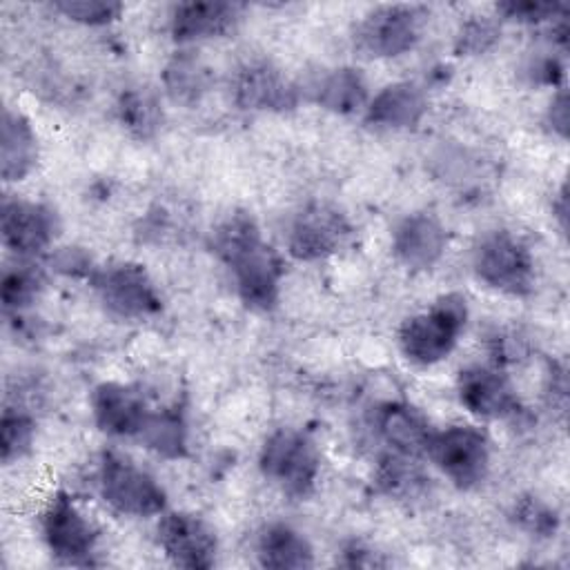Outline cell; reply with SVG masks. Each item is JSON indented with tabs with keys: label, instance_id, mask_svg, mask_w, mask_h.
I'll use <instances>...</instances> for the list:
<instances>
[{
	"label": "cell",
	"instance_id": "6da1fadb",
	"mask_svg": "<svg viewBox=\"0 0 570 570\" xmlns=\"http://www.w3.org/2000/svg\"><path fill=\"white\" fill-rule=\"evenodd\" d=\"M212 252L232 269L245 307L269 312L278 303L283 263L263 240L252 214L240 209L227 214L212 232Z\"/></svg>",
	"mask_w": 570,
	"mask_h": 570
},
{
	"label": "cell",
	"instance_id": "7a4b0ae2",
	"mask_svg": "<svg viewBox=\"0 0 570 570\" xmlns=\"http://www.w3.org/2000/svg\"><path fill=\"white\" fill-rule=\"evenodd\" d=\"M465 321V298L456 292L443 294L428 312L403 321L399 327V347L407 361L416 365H434L452 352Z\"/></svg>",
	"mask_w": 570,
	"mask_h": 570
},
{
	"label": "cell",
	"instance_id": "3957f363",
	"mask_svg": "<svg viewBox=\"0 0 570 570\" xmlns=\"http://www.w3.org/2000/svg\"><path fill=\"white\" fill-rule=\"evenodd\" d=\"M258 465L261 472L285 494L305 499L316 485L321 456L307 434L292 428H281L267 436L258 456Z\"/></svg>",
	"mask_w": 570,
	"mask_h": 570
},
{
	"label": "cell",
	"instance_id": "277c9868",
	"mask_svg": "<svg viewBox=\"0 0 570 570\" xmlns=\"http://www.w3.org/2000/svg\"><path fill=\"white\" fill-rule=\"evenodd\" d=\"M474 272L492 289L525 296L534 285V261L523 240L505 229L485 234L474 247Z\"/></svg>",
	"mask_w": 570,
	"mask_h": 570
},
{
	"label": "cell",
	"instance_id": "5b68a950",
	"mask_svg": "<svg viewBox=\"0 0 570 570\" xmlns=\"http://www.w3.org/2000/svg\"><path fill=\"white\" fill-rule=\"evenodd\" d=\"M98 485L102 499L120 514L154 517L165 510L167 494L142 468L116 452H102Z\"/></svg>",
	"mask_w": 570,
	"mask_h": 570
},
{
	"label": "cell",
	"instance_id": "8992f818",
	"mask_svg": "<svg viewBox=\"0 0 570 570\" xmlns=\"http://www.w3.org/2000/svg\"><path fill=\"white\" fill-rule=\"evenodd\" d=\"M423 18L416 4H381L356 24L354 49L365 58H396L419 42Z\"/></svg>",
	"mask_w": 570,
	"mask_h": 570
},
{
	"label": "cell",
	"instance_id": "52a82bcc",
	"mask_svg": "<svg viewBox=\"0 0 570 570\" xmlns=\"http://www.w3.org/2000/svg\"><path fill=\"white\" fill-rule=\"evenodd\" d=\"M425 454L461 490L481 483L490 465L488 436L474 425H450L432 432Z\"/></svg>",
	"mask_w": 570,
	"mask_h": 570
},
{
	"label": "cell",
	"instance_id": "ba28073f",
	"mask_svg": "<svg viewBox=\"0 0 570 570\" xmlns=\"http://www.w3.org/2000/svg\"><path fill=\"white\" fill-rule=\"evenodd\" d=\"M91 283L100 303L118 318H147L163 307L154 281L138 263L105 265L94 272Z\"/></svg>",
	"mask_w": 570,
	"mask_h": 570
},
{
	"label": "cell",
	"instance_id": "9c48e42d",
	"mask_svg": "<svg viewBox=\"0 0 570 570\" xmlns=\"http://www.w3.org/2000/svg\"><path fill=\"white\" fill-rule=\"evenodd\" d=\"M352 225L347 216L330 203H309L292 220L287 249L298 261H321L345 247Z\"/></svg>",
	"mask_w": 570,
	"mask_h": 570
},
{
	"label": "cell",
	"instance_id": "30bf717a",
	"mask_svg": "<svg viewBox=\"0 0 570 570\" xmlns=\"http://www.w3.org/2000/svg\"><path fill=\"white\" fill-rule=\"evenodd\" d=\"M42 537L56 559L69 566H87L96 548V530L76 508L69 494L51 497L42 512Z\"/></svg>",
	"mask_w": 570,
	"mask_h": 570
},
{
	"label": "cell",
	"instance_id": "8fae6325",
	"mask_svg": "<svg viewBox=\"0 0 570 570\" xmlns=\"http://www.w3.org/2000/svg\"><path fill=\"white\" fill-rule=\"evenodd\" d=\"M158 543L178 568L207 570L216 563L218 541L214 530L196 514L169 512L158 523Z\"/></svg>",
	"mask_w": 570,
	"mask_h": 570
},
{
	"label": "cell",
	"instance_id": "7c38bea8",
	"mask_svg": "<svg viewBox=\"0 0 570 570\" xmlns=\"http://www.w3.org/2000/svg\"><path fill=\"white\" fill-rule=\"evenodd\" d=\"M0 232L2 243L11 252L33 256L53 243L58 234V218L53 209L42 203L4 198L0 209Z\"/></svg>",
	"mask_w": 570,
	"mask_h": 570
},
{
	"label": "cell",
	"instance_id": "4fadbf2b",
	"mask_svg": "<svg viewBox=\"0 0 570 570\" xmlns=\"http://www.w3.org/2000/svg\"><path fill=\"white\" fill-rule=\"evenodd\" d=\"M234 102L247 111H289L298 105V91L287 76L267 60L243 65L232 80Z\"/></svg>",
	"mask_w": 570,
	"mask_h": 570
},
{
	"label": "cell",
	"instance_id": "5bb4252c",
	"mask_svg": "<svg viewBox=\"0 0 570 570\" xmlns=\"http://www.w3.org/2000/svg\"><path fill=\"white\" fill-rule=\"evenodd\" d=\"M456 390L463 407L476 416L505 419L519 412V399L510 381L494 367L470 365L461 370Z\"/></svg>",
	"mask_w": 570,
	"mask_h": 570
},
{
	"label": "cell",
	"instance_id": "9a60e30c",
	"mask_svg": "<svg viewBox=\"0 0 570 570\" xmlns=\"http://www.w3.org/2000/svg\"><path fill=\"white\" fill-rule=\"evenodd\" d=\"M448 245V234L441 220L428 212H416L405 216L392 238V252L410 269H430L434 267Z\"/></svg>",
	"mask_w": 570,
	"mask_h": 570
},
{
	"label": "cell",
	"instance_id": "2e32d148",
	"mask_svg": "<svg viewBox=\"0 0 570 570\" xmlns=\"http://www.w3.org/2000/svg\"><path fill=\"white\" fill-rule=\"evenodd\" d=\"M96 425L111 436H138L149 414L140 392L122 383H100L91 392Z\"/></svg>",
	"mask_w": 570,
	"mask_h": 570
},
{
	"label": "cell",
	"instance_id": "e0dca14e",
	"mask_svg": "<svg viewBox=\"0 0 570 570\" xmlns=\"http://www.w3.org/2000/svg\"><path fill=\"white\" fill-rule=\"evenodd\" d=\"M240 9L243 7L234 2H180L171 11V38L176 42L220 38L234 29Z\"/></svg>",
	"mask_w": 570,
	"mask_h": 570
},
{
	"label": "cell",
	"instance_id": "ac0fdd59",
	"mask_svg": "<svg viewBox=\"0 0 570 570\" xmlns=\"http://www.w3.org/2000/svg\"><path fill=\"white\" fill-rule=\"evenodd\" d=\"M428 111V98L414 82H392L383 87L367 105L365 120L385 129H410Z\"/></svg>",
	"mask_w": 570,
	"mask_h": 570
},
{
	"label": "cell",
	"instance_id": "d6986e66",
	"mask_svg": "<svg viewBox=\"0 0 570 570\" xmlns=\"http://www.w3.org/2000/svg\"><path fill=\"white\" fill-rule=\"evenodd\" d=\"M376 425L385 443L405 456H421L432 436L428 419L407 403H385L376 414Z\"/></svg>",
	"mask_w": 570,
	"mask_h": 570
},
{
	"label": "cell",
	"instance_id": "ffe728a7",
	"mask_svg": "<svg viewBox=\"0 0 570 570\" xmlns=\"http://www.w3.org/2000/svg\"><path fill=\"white\" fill-rule=\"evenodd\" d=\"M38 160V138L31 122L13 109L2 111L0 174L7 183L22 180Z\"/></svg>",
	"mask_w": 570,
	"mask_h": 570
},
{
	"label": "cell",
	"instance_id": "44dd1931",
	"mask_svg": "<svg viewBox=\"0 0 570 570\" xmlns=\"http://www.w3.org/2000/svg\"><path fill=\"white\" fill-rule=\"evenodd\" d=\"M258 563L274 570H303L314 566V550L309 541L287 523L267 525L256 546Z\"/></svg>",
	"mask_w": 570,
	"mask_h": 570
},
{
	"label": "cell",
	"instance_id": "7402d4cb",
	"mask_svg": "<svg viewBox=\"0 0 570 570\" xmlns=\"http://www.w3.org/2000/svg\"><path fill=\"white\" fill-rule=\"evenodd\" d=\"M312 91L314 100L334 114H354L365 107L367 100V85L354 67H338L323 73L314 82Z\"/></svg>",
	"mask_w": 570,
	"mask_h": 570
},
{
	"label": "cell",
	"instance_id": "603a6c76",
	"mask_svg": "<svg viewBox=\"0 0 570 570\" xmlns=\"http://www.w3.org/2000/svg\"><path fill=\"white\" fill-rule=\"evenodd\" d=\"M163 85L174 102L194 105L209 91L212 71L191 51H180V53H174L165 65Z\"/></svg>",
	"mask_w": 570,
	"mask_h": 570
},
{
	"label": "cell",
	"instance_id": "cb8c5ba5",
	"mask_svg": "<svg viewBox=\"0 0 570 570\" xmlns=\"http://www.w3.org/2000/svg\"><path fill=\"white\" fill-rule=\"evenodd\" d=\"M138 439L163 459L187 456V423L180 407L149 412Z\"/></svg>",
	"mask_w": 570,
	"mask_h": 570
},
{
	"label": "cell",
	"instance_id": "d4e9b609",
	"mask_svg": "<svg viewBox=\"0 0 570 570\" xmlns=\"http://www.w3.org/2000/svg\"><path fill=\"white\" fill-rule=\"evenodd\" d=\"M120 125L138 140H149L163 125V109L158 98L142 87L125 89L116 105Z\"/></svg>",
	"mask_w": 570,
	"mask_h": 570
},
{
	"label": "cell",
	"instance_id": "484cf974",
	"mask_svg": "<svg viewBox=\"0 0 570 570\" xmlns=\"http://www.w3.org/2000/svg\"><path fill=\"white\" fill-rule=\"evenodd\" d=\"M374 481L383 494L394 499L416 497L425 485V476L414 459L399 452H387L379 459Z\"/></svg>",
	"mask_w": 570,
	"mask_h": 570
},
{
	"label": "cell",
	"instance_id": "4316f807",
	"mask_svg": "<svg viewBox=\"0 0 570 570\" xmlns=\"http://www.w3.org/2000/svg\"><path fill=\"white\" fill-rule=\"evenodd\" d=\"M42 272L36 265L22 263L4 269L0 283V296L7 312H20L31 305L42 289Z\"/></svg>",
	"mask_w": 570,
	"mask_h": 570
},
{
	"label": "cell",
	"instance_id": "83f0119b",
	"mask_svg": "<svg viewBox=\"0 0 570 570\" xmlns=\"http://www.w3.org/2000/svg\"><path fill=\"white\" fill-rule=\"evenodd\" d=\"M36 436V423L27 412L4 410L0 421V456L2 463H13L29 454Z\"/></svg>",
	"mask_w": 570,
	"mask_h": 570
},
{
	"label": "cell",
	"instance_id": "f1b7e54d",
	"mask_svg": "<svg viewBox=\"0 0 570 570\" xmlns=\"http://www.w3.org/2000/svg\"><path fill=\"white\" fill-rule=\"evenodd\" d=\"M51 7L65 18L89 27L109 24L122 13V4L114 0H56Z\"/></svg>",
	"mask_w": 570,
	"mask_h": 570
},
{
	"label": "cell",
	"instance_id": "f546056e",
	"mask_svg": "<svg viewBox=\"0 0 570 570\" xmlns=\"http://www.w3.org/2000/svg\"><path fill=\"white\" fill-rule=\"evenodd\" d=\"M499 40V24L488 16H470L454 40L459 56H481Z\"/></svg>",
	"mask_w": 570,
	"mask_h": 570
},
{
	"label": "cell",
	"instance_id": "4dcf8cb0",
	"mask_svg": "<svg viewBox=\"0 0 570 570\" xmlns=\"http://www.w3.org/2000/svg\"><path fill=\"white\" fill-rule=\"evenodd\" d=\"M512 519L521 530L537 537H550L559 525L557 512L537 497H521L519 501H514Z\"/></svg>",
	"mask_w": 570,
	"mask_h": 570
},
{
	"label": "cell",
	"instance_id": "1f68e13d",
	"mask_svg": "<svg viewBox=\"0 0 570 570\" xmlns=\"http://www.w3.org/2000/svg\"><path fill=\"white\" fill-rule=\"evenodd\" d=\"M497 11L508 20L534 24V22L557 18L561 11H566V4H561V2H541V0H508V2L497 4Z\"/></svg>",
	"mask_w": 570,
	"mask_h": 570
},
{
	"label": "cell",
	"instance_id": "d6a6232c",
	"mask_svg": "<svg viewBox=\"0 0 570 570\" xmlns=\"http://www.w3.org/2000/svg\"><path fill=\"white\" fill-rule=\"evenodd\" d=\"M568 111H570V100H568V91L559 89L557 96L552 98L550 107H548V125L552 127V131L561 138L568 136Z\"/></svg>",
	"mask_w": 570,
	"mask_h": 570
},
{
	"label": "cell",
	"instance_id": "836d02e7",
	"mask_svg": "<svg viewBox=\"0 0 570 570\" xmlns=\"http://www.w3.org/2000/svg\"><path fill=\"white\" fill-rule=\"evenodd\" d=\"M341 566H347V568H379V566H385V561L379 559V554L372 552L370 548H365L361 543H352L343 550Z\"/></svg>",
	"mask_w": 570,
	"mask_h": 570
},
{
	"label": "cell",
	"instance_id": "e575fe53",
	"mask_svg": "<svg viewBox=\"0 0 570 570\" xmlns=\"http://www.w3.org/2000/svg\"><path fill=\"white\" fill-rule=\"evenodd\" d=\"M552 212H554V216L559 220L561 232L566 234V229H568V189H566V185H561V189L557 194V200L552 203Z\"/></svg>",
	"mask_w": 570,
	"mask_h": 570
}]
</instances>
